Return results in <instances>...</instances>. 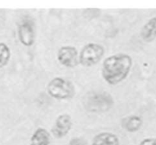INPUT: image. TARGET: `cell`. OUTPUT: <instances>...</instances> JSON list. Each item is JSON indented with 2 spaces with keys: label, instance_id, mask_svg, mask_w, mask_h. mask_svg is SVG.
Returning <instances> with one entry per match:
<instances>
[{
  "label": "cell",
  "instance_id": "52a82bcc",
  "mask_svg": "<svg viewBox=\"0 0 156 145\" xmlns=\"http://www.w3.org/2000/svg\"><path fill=\"white\" fill-rule=\"evenodd\" d=\"M73 127L71 116L67 113L59 115L55 121L52 128V134L57 139H61L66 136Z\"/></svg>",
  "mask_w": 156,
  "mask_h": 145
},
{
  "label": "cell",
  "instance_id": "8992f818",
  "mask_svg": "<svg viewBox=\"0 0 156 145\" xmlns=\"http://www.w3.org/2000/svg\"><path fill=\"white\" fill-rule=\"evenodd\" d=\"M18 36L23 46L26 47H32L36 40L33 23L28 20H24L20 23L18 27Z\"/></svg>",
  "mask_w": 156,
  "mask_h": 145
},
{
  "label": "cell",
  "instance_id": "7c38bea8",
  "mask_svg": "<svg viewBox=\"0 0 156 145\" xmlns=\"http://www.w3.org/2000/svg\"><path fill=\"white\" fill-rule=\"evenodd\" d=\"M11 58V50L7 44L0 42V68L6 66Z\"/></svg>",
  "mask_w": 156,
  "mask_h": 145
},
{
  "label": "cell",
  "instance_id": "9c48e42d",
  "mask_svg": "<svg viewBox=\"0 0 156 145\" xmlns=\"http://www.w3.org/2000/svg\"><path fill=\"white\" fill-rule=\"evenodd\" d=\"M91 145H120V139L111 132H101L94 137Z\"/></svg>",
  "mask_w": 156,
  "mask_h": 145
},
{
  "label": "cell",
  "instance_id": "6da1fadb",
  "mask_svg": "<svg viewBox=\"0 0 156 145\" xmlns=\"http://www.w3.org/2000/svg\"><path fill=\"white\" fill-rule=\"evenodd\" d=\"M133 66V59L126 53H120L110 56L104 60L101 75L110 85H117L129 75Z\"/></svg>",
  "mask_w": 156,
  "mask_h": 145
},
{
  "label": "cell",
  "instance_id": "7a4b0ae2",
  "mask_svg": "<svg viewBox=\"0 0 156 145\" xmlns=\"http://www.w3.org/2000/svg\"><path fill=\"white\" fill-rule=\"evenodd\" d=\"M114 104L112 96L105 91H91L85 95L83 105L87 111L92 113H101L108 111Z\"/></svg>",
  "mask_w": 156,
  "mask_h": 145
},
{
  "label": "cell",
  "instance_id": "8fae6325",
  "mask_svg": "<svg viewBox=\"0 0 156 145\" xmlns=\"http://www.w3.org/2000/svg\"><path fill=\"white\" fill-rule=\"evenodd\" d=\"M143 121L140 116L132 115L122 120V127L128 132H136L143 126Z\"/></svg>",
  "mask_w": 156,
  "mask_h": 145
},
{
  "label": "cell",
  "instance_id": "3957f363",
  "mask_svg": "<svg viewBox=\"0 0 156 145\" xmlns=\"http://www.w3.org/2000/svg\"><path fill=\"white\" fill-rule=\"evenodd\" d=\"M47 91L50 97L59 100H69L76 94L73 82L62 77H56L50 80L47 84Z\"/></svg>",
  "mask_w": 156,
  "mask_h": 145
},
{
  "label": "cell",
  "instance_id": "ba28073f",
  "mask_svg": "<svg viewBox=\"0 0 156 145\" xmlns=\"http://www.w3.org/2000/svg\"><path fill=\"white\" fill-rule=\"evenodd\" d=\"M140 36L143 41L151 43L156 39V17L150 18L142 27Z\"/></svg>",
  "mask_w": 156,
  "mask_h": 145
},
{
  "label": "cell",
  "instance_id": "4fadbf2b",
  "mask_svg": "<svg viewBox=\"0 0 156 145\" xmlns=\"http://www.w3.org/2000/svg\"><path fill=\"white\" fill-rule=\"evenodd\" d=\"M69 145H88L85 139L82 138H73L69 141Z\"/></svg>",
  "mask_w": 156,
  "mask_h": 145
},
{
  "label": "cell",
  "instance_id": "30bf717a",
  "mask_svg": "<svg viewBox=\"0 0 156 145\" xmlns=\"http://www.w3.org/2000/svg\"><path fill=\"white\" fill-rule=\"evenodd\" d=\"M50 143V135L47 129L38 128L30 139V145H49Z\"/></svg>",
  "mask_w": 156,
  "mask_h": 145
},
{
  "label": "cell",
  "instance_id": "5bb4252c",
  "mask_svg": "<svg viewBox=\"0 0 156 145\" xmlns=\"http://www.w3.org/2000/svg\"><path fill=\"white\" fill-rule=\"evenodd\" d=\"M140 145H156V138H145L140 142Z\"/></svg>",
  "mask_w": 156,
  "mask_h": 145
},
{
  "label": "cell",
  "instance_id": "277c9868",
  "mask_svg": "<svg viewBox=\"0 0 156 145\" xmlns=\"http://www.w3.org/2000/svg\"><path fill=\"white\" fill-rule=\"evenodd\" d=\"M105 52V48L101 44L95 43L86 44L79 54V63L83 67L93 66L100 62Z\"/></svg>",
  "mask_w": 156,
  "mask_h": 145
},
{
  "label": "cell",
  "instance_id": "5b68a950",
  "mask_svg": "<svg viewBox=\"0 0 156 145\" xmlns=\"http://www.w3.org/2000/svg\"><path fill=\"white\" fill-rule=\"evenodd\" d=\"M57 60L66 68H74L79 64V53L77 49L72 46L60 47L57 53Z\"/></svg>",
  "mask_w": 156,
  "mask_h": 145
}]
</instances>
